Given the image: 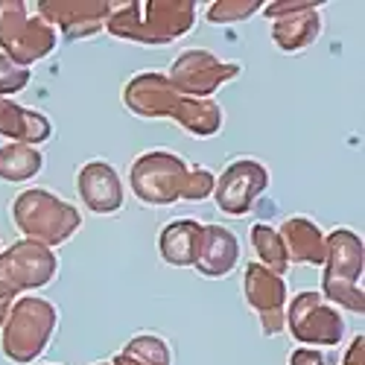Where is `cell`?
Here are the masks:
<instances>
[{
  "mask_svg": "<svg viewBox=\"0 0 365 365\" xmlns=\"http://www.w3.org/2000/svg\"><path fill=\"white\" fill-rule=\"evenodd\" d=\"M185 94H178L167 73L161 71H140L123 88V106L135 117L143 120H175L178 108L185 106Z\"/></svg>",
  "mask_w": 365,
  "mask_h": 365,
  "instance_id": "12",
  "label": "cell"
},
{
  "mask_svg": "<svg viewBox=\"0 0 365 365\" xmlns=\"http://www.w3.org/2000/svg\"><path fill=\"white\" fill-rule=\"evenodd\" d=\"M44 170V152L26 143H0V181L24 185Z\"/></svg>",
  "mask_w": 365,
  "mask_h": 365,
  "instance_id": "21",
  "label": "cell"
},
{
  "mask_svg": "<svg viewBox=\"0 0 365 365\" xmlns=\"http://www.w3.org/2000/svg\"><path fill=\"white\" fill-rule=\"evenodd\" d=\"M263 9L260 0H214L205 9L207 24H237V21H249Z\"/></svg>",
  "mask_w": 365,
  "mask_h": 365,
  "instance_id": "24",
  "label": "cell"
},
{
  "mask_svg": "<svg viewBox=\"0 0 365 365\" xmlns=\"http://www.w3.org/2000/svg\"><path fill=\"white\" fill-rule=\"evenodd\" d=\"M272 175L269 167L257 158H237L231 161L214 185V202L225 217H246L257 199L269 190Z\"/></svg>",
  "mask_w": 365,
  "mask_h": 365,
  "instance_id": "10",
  "label": "cell"
},
{
  "mask_svg": "<svg viewBox=\"0 0 365 365\" xmlns=\"http://www.w3.org/2000/svg\"><path fill=\"white\" fill-rule=\"evenodd\" d=\"M196 24L193 0H132L111 4L106 29L120 41L143 47H164L185 38Z\"/></svg>",
  "mask_w": 365,
  "mask_h": 365,
  "instance_id": "2",
  "label": "cell"
},
{
  "mask_svg": "<svg viewBox=\"0 0 365 365\" xmlns=\"http://www.w3.org/2000/svg\"><path fill=\"white\" fill-rule=\"evenodd\" d=\"M94 365H111V362H94Z\"/></svg>",
  "mask_w": 365,
  "mask_h": 365,
  "instance_id": "30",
  "label": "cell"
},
{
  "mask_svg": "<svg viewBox=\"0 0 365 365\" xmlns=\"http://www.w3.org/2000/svg\"><path fill=\"white\" fill-rule=\"evenodd\" d=\"M289 365H327V359L316 348H298L289 354Z\"/></svg>",
  "mask_w": 365,
  "mask_h": 365,
  "instance_id": "27",
  "label": "cell"
},
{
  "mask_svg": "<svg viewBox=\"0 0 365 365\" xmlns=\"http://www.w3.org/2000/svg\"><path fill=\"white\" fill-rule=\"evenodd\" d=\"M217 175L202 164H187L170 149H149L129 170L132 193L149 207H170L175 202H205L214 196Z\"/></svg>",
  "mask_w": 365,
  "mask_h": 365,
  "instance_id": "1",
  "label": "cell"
},
{
  "mask_svg": "<svg viewBox=\"0 0 365 365\" xmlns=\"http://www.w3.org/2000/svg\"><path fill=\"white\" fill-rule=\"evenodd\" d=\"M284 324V330H289V336L304 348H336L348 333L342 310L316 289H301L287 301Z\"/></svg>",
  "mask_w": 365,
  "mask_h": 365,
  "instance_id": "7",
  "label": "cell"
},
{
  "mask_svg": "<svg viewBox=\"0 0 365 365\" xmlns=\"http://www.w3.org/2000/svg\"><path fill=\"white\" fill-rule=\"evenodd\" d=\"M322 4L301 9L295 15H287L281 21H272V41L281 53H301L319 41L322 36Z\"/></svg>",
  "mask_w": 365,
  "mask_h": 365,
  "instance_id": "19",
  "label": "cell"
},
{
  "mask_svg": "<svg viewBox=\"0 0 365 365\" xmlns=\"http://www.w3.org/2000/svg\"><path fill=\"white\" fill-rule=\"evenodd\" d=\"M29 68H21L15 65L12 58H6L4 53H0V97H12L18 94V91H24L29 85Z\"/></svg>",
  "mask_w": 365,
  "mask_h": 365,
  "instance_id": "25",
  "label": "cell"
},
{
  "mask_svg": "<svg viewBox=\"0 0 365 365\" xmlns=\"http://www.w3.org/2000/svg\"><path fill=\"white\" fill-rule=\"evenodd\" d=\"M56 327H58V307L50 298L44 295L15 298L4 327H0L4 356L15 365L36 362L50 348Z\"/></svg>",
  "mask_w": 365,
  "mask_h": 365,
  "instance_id": "4",
  "label": "cell"
},
{
  "mask_svg": "<svg viewBox=\"0 0 365 365\" xmlns=\"http://www.w3.org/2000/svg\"><path fill=\"white\" fill-rule=\"evenodd\" d=\"M324 272L322 295L339 310L365 313L362 272H365V242L351 228H333L324 234Z\"/></svg>",
  "mask_w": 365,
  "mask_h": 365,
  "instance_id": "3",
  "label": "cell"
},
{
  "mask_svg": "<svg viewBox=\"0 0 365 365\" xmlns=\"http://www.w3.org/2000/svg\"><path fill=\"white\" fill-rule=\"evenodd\" d=\"M0 138H6V143H26L38 149L53 138V123L41 111L24 108L9 97H0Z\"/></svg>",
  "mask_w": 365,
  "mask_h": 365,
  "instance_id": "16",
  "label": "cell"
},
{
  "mask_svg": "<svg viewBox=\"0 0 365 365\" xmlns=\"http://www.w3.org/2000/svg\"><path fill=\"white\" fill-rule=\"evenodd\" d=\"M242 295H246L249 307L257 313L263 336H278V333H284V327H287L284 313H287V301H289L284 275H275L272 269L252 260L242 266Z\"/></svg>",
  "mask_w": 365,
  "mask_h": 365,
  "instance_id": "11",
  "label": "cell"
},
{
  "mask_svg": "<svg viewBox=\"0 0 365 365\" xmlns=\"http://www.w3.org/2000/svg\"><path fill=\"white\" fill-rule=\"evenodd\" d=\"M175 126H181L190 138H214L222 132V123H225V111L217 100H196V97H187L185 106L178 108L175 120H173Z\"/></svg>",
  "mask_w": 365,
  "mask_h": 365,
  "instance_id": "20",
  "label": "cell"
},
{
  "mask_svg": "<svg viewBox=\"0 0 365 365\" xmlns=\"http://www.w3.org/2000/svg\"><path fill=\"white\" fill-rule=\"evenodd\" d=\"M342 365H365V336H362V333H359V336L348 345Z\"/></svg>",
  "mask_w": 365,
  "mask_h": 365,
  "instance_id": "28",
  "label": "cell"
},
{
  "mask_svg": "<svg viewBox=\"0 0 365 365\" xmlns=\"http://www.w3.org/2000/svg\"><path fill=\"white\" fill-rule=\"evenodd\" d=\"M9 307H12V301L0 298V327H4V322H6V316H9Z\"/></svg>",
  "mask_w": 365,
  "mask_h": 365,
  "instance_id": "29",
  "label": "cell"
},
{
  "mask_svg": "<svg viewBox=\"0 0 365 365\" xmlns=\"http://www.w3.org/2000/svg\"><path fill=\"white\" fill-rule=\"evenodd\" d=\"M36 12L62 36L91 38L97 36L108 21V0H44L36 4Z\"/></svg>",
  "mask_w": 365,
  "mask_h": 365,
  "instance_id": "13",
  "label": "cell"
},
{
  "mask_svg": "<svg viewBox=\"0 0 365 365\" xmlns=\"http://www.w3.org/2000/svg\"><path fill=\"white\" fill-rule=\"evenodd\" d=\"M76 193L82 199V205L97 217H111L117 214L126 202V190L120 173L108 164V161H88L76 170Z\"/></svg>",
  "mask_w": 365,
  "mask_h": 365,
  "instance_id": "14",
  "label": "cell"
},
{
  "mask_svg": "<svg viewBox=\"0 0 365 365\" xmlns=\"http://www.w3.org/2000/svg\"><path fill=\"white\" fill-rule=\"evenodd\" d=\"M58 275V255L36 240H18L0 252V298L15 301L18 292H33L53 284Z\"/></svg>",
  "mask_w": 365,
  "mask_h": 365,
  "instance_id": "8",
  "label": "cell"
},
{
  "mask_svg": "<svg viewBox=\"0 0 365 365\" xmlns=\"http://www.w3.org/2000/svg\"><path fill=\"white\" fill-rule=\"evenodd\" d=\"M242 73L240 65L234 62H222L217 53H210L205 47H187L173 58V68L167 73V79L173 82V88L185 97H196V100H214V94L228 85L231 79H237Z\"/></svg>",
  "mask_w": 365,
  "mask_h": 365,
  "instance_id": "9",
  "label": "cell"
},
{
  "mask_svg": "<svg viewBox=\"0 0 365 365\" xmlns=\"http://www.w3.org/2000/svg\"><path fill=\"white\" fill-rule=\"evenodd\" d=\"M310 6H316L313 0H278V4H263V15L272 21H281L287 15H295V12L310 9Z\"/></svg>",
  "mask_w": 365,
  "mask_h": 365,
  "instance_id": "26",
  "label": "cell"
},
{
  "mask_svg": "<svg viewBox=\"0 0 365 365\" xmlns=\"http://www.w3.org/2000/svg\"><path fill=\"white\" fill-rule=\"evenodd\" d=\"M58 44V33L24 0H0V53L15 65L29 68L47 58Z\"/></svg>",
  "mask_w": 365,
  "mask_h": 365,
  "instance_id": "6",
  "label": "cell"
},
{
  "mask_svg": "<svg viewBox=\"0 0 365 365\" xmlns=\"http://www.w3.org/2000/svg\"><path fill=\"white\" fill-rule=\"evenodd\" d=\"M202 234H205V222L190 220V217L164 225L158 234L161 260L167 266H175V269H190L199 257V249H202Z\"/></svg>",
  "mask_w": 365,
  "mask_h": 365,
  "instance_id": "17",
  "label": "cell"
},
{
  "mask_svg": "<svg viewBox=\"0 0 365 365\" xmlns=\"http://www.w3.org/2000/svg\"><path fill=\"white\" fill-rule=\"evenodd\" d=\"M12 220L24 234V240H36L47 249L62 246L82 228L79 207H73L71 202H65L47 187L21 190L12 202Z\"/></svg>",
  "mask_w": 365,
  "mask_h": 365,
  "instance_id": "5",
  "label": "cell"
},
{
  "mask_svg": "<svg viewBox=\"0 0 365 365\" xmlns=\"http://www.w3.org/2000/svg\"><path fill=\"white\" fill-rule=\"evenodd\" d=\"M252 249L257 255V263L272 269L275 275H284L289 269V260H287V252H284V242H281V234L275 225L269 222H255L252 225Z\"/></svg>",
  "mask_w": 365,
  "mask_h": 365,
  "instance_id": "23",
  "label": "cell"
},
{
  "mask_svg": "<svg viewBox=\"0 0 365 365\" xmlns=\"http://www.w3.org/2000/svg\"><path fill=\"white\" fill-rule=\"evenodd\" d=\"M240 263V240L225 225H205L202 249L193 269L205 278H228Z\"/></svg>",
  "mask_w": 365,
  "mask_h": 365,
  "instance_id": "15",
  "label": "cell"
},
{
  "mask_svg": "<svg viewBox=\"0 0 365 365\" xmlns=\"http://www.w3.org/2000/svg\"><path fill=\"white\" fill-rule=\"evenodd\" d=\"M289 263L322 266L324 263V231L310 217H289L278 228Z\"/></svg>",
  "mask_w": 365,
  "mask_h": 365,
  "instance_id": "18",
  "label": "cell"
},
{
  "mask_svg": "<svg viewBox=\"0 0 365 365\" xmlns=\"http://www.w3.org/2000/svg\"><path fill=\"white\" fill-rule=\"evenodd\" d=\"M111 365H173V351L158 333H138L114 354Z\"/></svg>",
  "mask_w": 365,
  "mask_h": 365,
  "instance_id": "22",
  "label": "cell"
}]
</instances>
